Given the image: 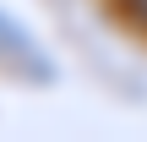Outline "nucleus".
<instances>
[{
    "label": "nucleus",
    "mask_w": 147,
    "mask_h": 142,
    "mask_svg": "<svg viewBox=\"0 0 147 142\" xmlns=\"http://www.w3.org/2000/svg\"><path fill=\"white\" fill-rule=\"evenodd\" d=\"M131 11H136V16H142V22H147V0H131Z\"/></svg>",
    "instance_id": "1"
}]
</instances>
